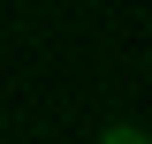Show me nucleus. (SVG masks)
<instances>
[{
	"instance_id": "nucleus-1",
	"label": "nucleus",
	"mask_w": 152,
	"mask_h": 144,
	"mask_svg": "<svg viewBox=\"0 0 152 144\" xmlns=\"http://www.w3.org/2000/svg\"><path fill=\"white\" fill-rule=\"evenodd\" d=\"M99 144H152V137H145L137 121H107V129H99Z\"/></svg>"
}]
</instances>
